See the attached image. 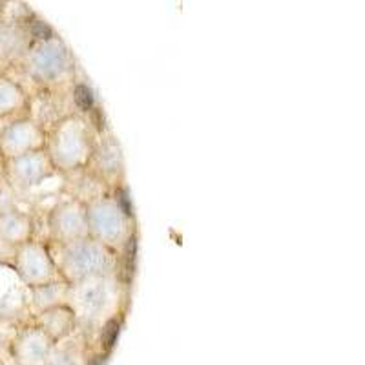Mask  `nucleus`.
<instances>
[{
    "label": "nucleus",
    "mask_w": 365,
    "mask_h": 365,
    "mask_svg": "<svg viewBox=\"0 0 365 365\" xmlns=\"http://www.w3.org/2000/svg\"><path fill=\"white\" fill-rule=\"evenodd\" d=\"M75 314L66 303L57 305V307L46 309L37 314V327L51 338V340H61L66 334H70L71 329L75 327Z\"/></svg>",
    "instance_id": "4468645a"
},
{
    "label": "nucleus",
    "mask_w": 365,
    "mask_h": 365,
    "mask_svg": "<svg viewBox=\"0 0 365 365\" xmlns=\"http://www.w3.org/2000/svg\"><path fill=\"white\" fill-rule=\"evenodd\" d=\"M88 236L86 205L71 195L61 194L46 210V243L63 245Z\"/></svg>",
    "instance_id": "423d86ee"
},
{
    "label": "nucleus",
    "mask_w": 365,
    "mask_h": 365,
    "mask_svg": "<svg viewBox=\"0 0 365 365\" xmlns=\"http://www.w3.org/2000/svg\"><path fill=\"white\" fill-rule=\"evenodd\" d=\"M29 115V91L9 73H0V126Z\"/></svg>",
    "instance_id": "ddd939ff"
},
{
    "label": "nucleus",
    "mask_w": 365,
    "mask_h": 365,
    "mask_svg": "<svg viewBox=\"0 0 365 365\" xmlns=\"http://www.w3.org/2000/svg\"><path fill=\"white\" fill-rule=\"evenodd\" d=\"M120 332V318L119 314L110 318L106 324L103 325V331H101V341H103V347L106 351L113 347V344L117 341V336H119Z\"/></svg>",
    "instance_id": "a211bd4d"
},
{
    "label": "nucleus",
    "mask_w": 365,
    "mask_h": 365,
    "mask_svg": "<svg viewBox=\"0 0 365 365\" xmlns=\"http://www.w3.org/2000/svg\"><path fill=\"white\" fill-rule=\"evenodd\" d=\"M83 170L103 182L110 192L126 187L125 155H123L119 141L110 130L104 128L97 133L96 145Z\"/></svg>",
    "instance_id": "0eeeda50"
},
{
    "label": "nucleus",
    "mask_w": 365,
    "mask_h": 365,
    "mask_svg": "<svg viewBox=\"0 0 365 365\" xmlns=\"http://www.w3.org/2000/svg\"><path fill=\"white\" fill-rule=\"evenodd\" d=\"M11 267L28 289L63 279L57 265H55L50 247L38 237L26 241L15 249L11 257Z\"/></svg>",
    "instance_id": "6e6552de"
},
{
    "label": "nucleus",
    "mask_w": 365,
    "mask_h": 365,
    "mask_svg": "<svg viewBox=\"0 0 365 365\" xmlns=\"http://www.w3.org/2000/svg\"><path fill=\"white\" fill-rule=\"evenodd\" d=\"M128 283L120 276H96L68 287L66 305L73 311L75 319L101 322L103 325L117 316V305L125 299Z\"/></svg>",
    "instance_id": "39448f33"
},
{
    "label": "nucleus",
    "mask_w": 365,
    "mask_h": 365,
    "mask_svg": "<svg viewBox=\"0 0 365 365\" xmlns=\"http://www.w3.org/2000/svg\"><path fill=\"white\" fill-rule=\"evenodd\" d=\"M31 44L34 37L29 34V21L0 22V73L17 70Z\"/></svg>",
    "instance_id": "9b49d317"
},
{
    "label": "nucleus",
    "mask_w": 365,
    "mask_h": 365,
    "mask_svg": "<svg viewBox=\"0 0 365 365\" xmlns=\"http://www.w3.org/2000/svg\"><path fill=\"white\" fill-rule=\"evenodd\" d=\"M6 182V175H4V165H0V187Z\"/></svg>",
    "instance_id": "aec40b11"
},
{
    "label": "nucleus",
    "mask_w": 365,
    "mask_h": 365,
    "mask_svg": "<svg viewBox=\"0 0 365 365\" xmlns=\"http://www.w3.org/2000/svg\"><path fill=\"white\" fill-rule=\"evenodd\" d=\"M97 133L90 115L68 113L55 120L46 130L44 150L55 170L61 175H70L81 172L86 166L96 145Z\"/></svg>",
    "instance_id": "f03ea898"
},
{
    "label": "nucleus",
    "mask_w": 365,
    "mask_h": 365,
    "mask_svg": "<svg viewBox=\"0 0 365 365\" xmlns=\"http://www.w3.org/2000/svg\"><path fill=\"white\" fill-rule=\"evenodd\" d=\"M88 236L120 254L137 237L133 207L126 187L99 195L86 203Z\"/></svg>",
    "instance_id": "7ed1b4c3"
},
{
    "label": "nucleus",
    "mask_w": 365,
    "mask_h": 365,
    "mask_svg": "<svg viewBox=\"0 0 365 365\" xmlns=\"http://www.w3.org/2000/svg\"><path fill=\"white\" fill-rule=\"evenodd\" d=\"M0 22H2V0H0Z\"/></svg>",
    "instance_id": "412c9836"
},
{
    "label": "nucleus",
    "mask_w": 365,
    "mask_h": 365,
    "mask_svg": "<svg viewBox=\"0 0 365 365\" xmlns=\"http://www.w3.org/2000/svg\"><path fill=\"white\" fill-rule=\"evenodd\" d=\"M37 237V216L26 210L0 212V245L17 249Z\"/></svg>",
    "instance_id": "f8f14e48"
},
{
    "label": "nucleus",
    "mask_w": 365,
    "mask_h": 365,
    "mask_svg": "<svg viewBox=\"0 0 365 365\" xmlns=\"http://www.w3.org/2000/svg\"><path fill=\"white\" fill-rule=\"evenodd\" d=\"M46 145V130L31 117L9 120L0 126V154L6 159L42 150Z\"/></svg>",
    "instance_id": "9d476101"
},
{
    "label": "nucleus",
    "mask_w": 365,
    "mask_h": 365,
    "mask_svg": "<svg viewBox=\"0 0 365 365\" xmlns=\"http://www.w3.org/2000/svg\"><path fill=\"white\" fill-rule=\"evenodd\" d=\"M70 283L64 279L61 282L44 283V285L31 287L29 289V296H31V303L38 312L46 311V309L57 307V305H64L66 303V294Z\"/></svg>",
    "instance_id": "dca6fc26"
},
{
    "label": "nucleus",
    "mask_w": 365,
    "mask_h": 365,
    "mask_svg": "<svg viewBox=\"0 0 365 365\" xmlns=\"http://www.w3.org/2000/svg\"><path fill=\"white\" fill-rule=\"evenodd\" d=\"M17 71L35 90L70 93L77 81V61L63 37L53 34L29 46Z\"/></svg>",
    "instance_id": "f257e3e1"
},
{
    "label": "nucleus",
    "mask_w": 365,
    "mask_h": 365,
    "mask_svg": "<svg viewBox=\"0 0 365 365\" xmlns=\"http://www.w3.org/2000/svg\"><path fill=\"white\" fill-rule=\"evenodd\" d=\"M51 344H53V340L42 329L29 327L15 341V354L24 361L38 360V358H44L50 353Z\"/></svg>",
    "instance_id": "2eb2a0df"
},
{
    "label": "nucleus",
    "mask_w": 365,
    "mask_h": 365,
    "mask_svg": "<svg viewBox=\"0 0 365 365\" xmlns=\"http://www.w3.org/2000/svg\"><path fill=\"white\" fill-rule=\"evenodd\" d=\"M104 360H106V356H96V358H91L88 365H104Z\"/></svg>",
    "instance_id": "6ab92c4d"
},
{
    "label": "nucleus",
    "mask_w": 365,
    "mask_h": 365,
    "mask_svg": "<svg viewBox=\"0 0 365 365\" xmlns=\"http://www.w3.org/2000/svg\"><path fill=\"white\" fill-rule=\"evenodd\" d=\"M58 272L66 283H77L96 276H120V254L93 237L53 245L48 243Z\"/></svg>",
    "instance_id": "20e7f679"
},
{
    "label": "nucleus",
    "mask_w": 365,
    "mask_h": 365,
    "mask_svg": "<svg viewBox=\"0 0 365 365\" xmlns=\"http://www.w3.org/2000/svg\"><path fill=\"white\" fill-rule=\"evenodd\" d=\"M4 175L9 187L26 195L31 194V190L35 188H41L46 181L61 178L44 148L34 150V152L22 154L19 158L6 159Z\"/></svg>",
    "instance_id": "1a4fd4ad"
},
{
    "label": "nucleus",
    "mask_w": 365,
    "mask_h": 365,
    "mask_svg": "<svg viewBox=\"0 0 365 365\" xmlns=\"http://www.w3.org/2000/svg\"><path fill=\"white\" fill-rule=\"evenodd\" d=\"M71 101H73V108L77 113L90 115L96 110V99H93L91 88L84 81H75L73 88H71Z\"/></svg>",
    "instance_id": "f3484780"
},
{
    "label": "nucleus",
    "mask_w": 365,
    "mask_h": 365,
    "mask_svg": "<svg viewBox=\"0 0 365 365\" xmlns=\"http://www.w3.org/2000/svg\"><path fill=\"white\" fill-rule=\"evenodd\" d=\"M0 165H4V158H2V154H0Z\"/></svg>",
    "instance_id": "4be33fe9"
}]
</instances>
